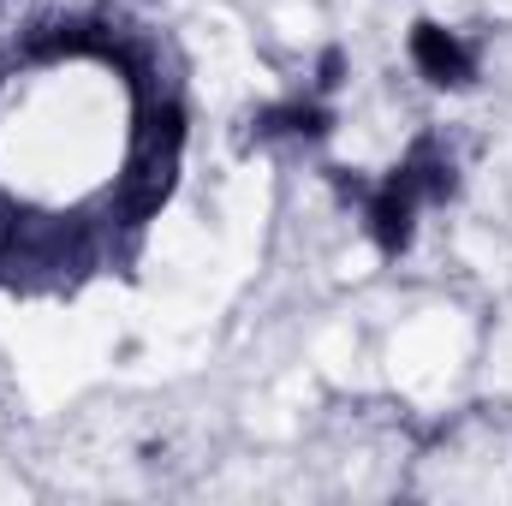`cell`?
<instances>
[{
    "label": "cell",
    "mask_w": 512,
    "mask_h": 506,
    "mask_svg": "<svg viewBox=\"0 0 512 506\" xmlns=\"http://www.w3.org/2000/svg\"><path fill=\"white\" fill-rule=\"evenodd\" d=\"M411 66L435 84V90H465L477 78V54L459 42V30L435 24V18H417L411 24Z\"/></svg>",
    "instance_id": "cell-1"
},
{
    "label": "cell",
    "mask_w": 512,
    "mask_h": 506,
    "mask_svg": "<svg viewBox=\"0 0 512 506\" xmlns=\"http://www.w3.org/2000/svg\"><path fill=\"white\" fill-rule=\"evenodd\" d=\"M417 185L393 167L382 185H370V197H364V221H370V239L382 245V256H399L411 245V233H417Z\"/></svg>",
    "instance_id": "cell-2"
},
{
    "label": "cell",
    "mask_w": 512,
    "mask_h": 506,
    "mask_svg": "<svg viewBox=\"0 0 512 506\" xmlns=\"http://www.w3.org/2000/svg\"><path fill=\"white\" fill-rule=\"evenodd\" d=\"M334 114L322 108V96L310 102H280V108H262L256 114V137H328Z\"/></svg>",
    "instance_id": "cell-3"
},
{
    "label": "cell",
    "mask_w": 512,
    "mask_h": 506,
    "mask_svg": "<svg viewBox=\"0 0 512 506\" xmlns=\"http://www.w3.org/2000/svg\"><path fill=\"white\" fill-rule=\"evenodd\" d=\"M340 84H346V54H340V48H328V54L316 60V96H334Z\"/></svg>",
    "instance_id": "cell-4"
}]
</instances>
